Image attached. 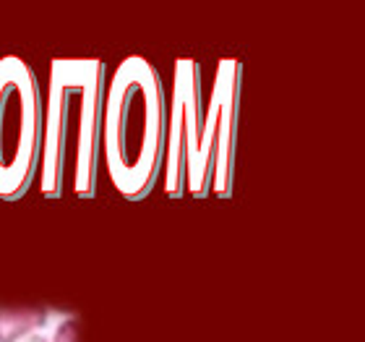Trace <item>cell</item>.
Returning a JSON list of instances; mask_svg holds the SVG:
<instances>
[{
	"label": "cell",
	"mask_w": 365,
	"mask_h": 342,
	"mask_svg": "<svg viewBox=\"0 0 365 342\" xmlns=\"http://www.w3.org/2000/svg\"><path fill=\"white\" fill-rule=\"evenodd\" d=\"M168 102L160 71L144 55H128L113 71L102 107V157L115 191L128 201L152 193L162 175Z\"/></svg>",
	"instance_id": "1"
},
{
	"label": "cell",
	"mask_w": 365,
	"mask_h": 342,
	"mask_svg": "<svg viewBox=\"0 0 365 342\" xmlns=\"http://www.w3.org/2000/svg\"><path fill=\"white\" fill-rule=\"evenodd\" d=\"M42 152V94L31 66L0 58V198L19 201L37 178Z\"/></svg>",
	"instance_id": "2"
},
{
	"label": "cell",
	"mask_w": 365,
	"mask_h": 342,
	"mask_svg": "<svg viewBox=\"0 0 365 342\" xmlns=\"http://www.w3.org/2000/svg\"><path fill=\"white\" fill-rule=\"evenodd\" d=\"M240 86L243 63L237 58H222L217 63L209 105L201 113L196 149L185 162V191L193 198H206L209 193L217 198L232 196Z\"/></svg>",
	"instance_id": "3"
},
{
	"label": "cell",
	"mask_w": 365,
	"mask_h": 342,
	"mask_svg": "<svg viewBox=\"0 0 365 342\" xmlns=\"http://www.w3.org/2000/svg\"><path fill=\"white\" fill-rule=\"evenodd\" d=\"M84 58L50 61L47 99L42 102V152L37 186L45 198H61L66 183V162L71 152V129L78 107Z\"/></svg>",
	"instance_id": "4"
},
{
	"label": "cell",
	"mask_w": 365,
	"mask_h": 342,
	"mask_svg": "<svg viewBox=\"0 0 365 342\" xmlns=\"http://www.w3.org/2000/svg\"><path fill=\"white\" fill-rule=\"evenodd\" d=\"M107 66L102 58H84L78 107L71 129L73 149V193L91 198L97 193L99 149H102V107H105Z\"/></svg>",
	"instance_id": "5"
},
{
	"label": "cell",
	"mask_w": 365,
	"mask_h": 342,
	"mask_svg": "<svg viewBox=\"0 0 365 342\" xmlns=\"http://www.w3.org/2000/svg\"><path fill=\"white\" fill-rule=\"evenodd\" d=\"M47 311L42 308H3L0 311V342H19L45 327Z\"/></svg>",
	"instance_id": "6"
},
{
	"label": "cell",
	"mask_w": 365,
	"mask_h": 342,
	"mask_svg": "<svg viewBox=\"0 0 365 342\" xmlns=\"http://www.w3.org/2000/svg\"><path fill=\"white\" fill-rule=\"evenodd\" d=\"M53 342H78V324L76 319H66L63 324H58L53 335Z\"/></svg>",
	"instance_id": "7"
},
{
	"label": "cell",
	"mask_w": 365,
	"mask_h": 342,
	"mask_svg": "<svg viewBox=\"0 0 365 342\" xmlns=\"http://www.w3.org/2000/svg\"><path fill=\"white\" fill-rule=\"evenodd\" d=\"M26 342H47V340L42 335H29V337H26Z\"/></svg>",
	"instance_id": "8"
}]
</instances>
